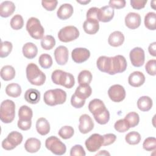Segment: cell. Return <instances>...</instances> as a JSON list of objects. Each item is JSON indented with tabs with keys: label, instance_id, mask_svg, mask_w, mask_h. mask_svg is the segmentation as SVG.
I'll use <instances>...</instances> for the list:
<instances>
[{
	"label": "cell",
	"instance_id": "29",
	"mask_svg": "<svg viewBox=\"0 0 156 156\" xmlns=\"http://www.w3.org/2000/svg\"><path fill=\"white\" fill-rule=\"evenodd\" d=\"M1 77L5 81H9L12 80L15 76V68L11 65L4 66L0 72Z\"/></svg>",
	"mask_w": 156,
	"mask_h": 156
},
{
	"label": "cell",
	"instance_id": "41",
	"mask_svg": "<svg viewBox=\"0 0 156 156\" xmlns=\"http://www.w3.org/2000/svg\"><path fill=\"white\" fill-rule=\"evenodd\" d=\"M24 26V20L21 15L16 14L10 20V26L14 30H20Z\"/></svg>",
	"mask_w": 156,
	"mask_h": 156
},
{
	"label": "cell",
	"instance_id": "33",
	"mask_svg": "<svg viewBox=\"0 0 156 156\" xmlns=\"http://www.w3.org/2000/svg\"><path fill=\"white\" fill-rule=\"evenodd\" d=\"M33 116L32 110L27 105H22L18 110L19 119L21 120H31Z\"/></svg>",
	"mask_w": 156,
	"mask_h": 156
},
{
	"label": "cell",
	"instance_id": "7",
	"mask_svg": "<svg viewBox=\"0 0 156 156\" xmlns=\"http://www.w3.org/2000/svg\"><path fill=\"white\" fill-rule=\"evenodd\" d=\"M45 146L52 154L62 155L66 151V145L55 136H51L45 141Z\"/></svg>",
	"mask_w": 156,
	"mask_h": 156
},
{
	"label": "cell",
	"instance_id": "46",
	"mask_svg": "<svg viewBox=\"0 0 156 156\" xmlns=\"http://www.w3.org/2000/svg\"><path fill=\"white\" fill-rule=\"evenodd\" d=\"M86 153L85 152L83 147L80 144H76L73 146L70 150V155L75 156V155H80V156H85Z\"/></svg>",
	"mask_w": 156,
	"mask_h": 156
},
{
	"label": "cell",
	"instance_id": "22",
	"mask_svg": "<svg viewBox=\"0 0 156 156\" xmlns=\"http://www.w3.org/2000/svg\"><path fill=\"white\" fill-rule=\"evenodd\" d=\"M23 55L28 58L32 59L35 57L38 53V49L37 46L31 42H27L25 43L22 49Z\"/></svg>",
	"mask_w": 156,
	"mask_h": 156
},
{
	"label": "cell",
	"instance_id": "34",
	"mask_svg": "<svg viewBox=\"0 0 156 156\" xmlns=\"http://www.w3.org/2000/svg\"><path fill=\"white\" fill-rule=\"evenodd\" d=\"M79 85H90L92 80V74L90 71L83 70L80 72L77 77Z\"/></svg>",
	"mask_w": 156,
	"mask_h": 156
},
{
	"label": "cell",
	"instance_id": "21",
	"mask_svg": "<svg viewBox=\"0 0 156 156\" xmlns=\"http://www.w3.org/2000/svg\"><path fill=\"white\" fill-rule=\"evenodd\" d=\"M124 41V36L120 31H114L108 37V43L113 47L121 46Z\"/></svg>",
	"mask_w": 156,
	"mask_h": 156
},
{
	"label": "cell",
	"instance_id": "6",
	"mask_svg": "<svg viewBox=\"0 0 156 156\" xmlns=\"http://www.w3.org/2000/svg\"><path fill=\"white\" fill-rule=\"evenodd\" d=\"M26 30L30 37L35 40L42 39L44 30L40 20L35 17L30 18L26 23Z\"/></svg>",
	"mask_w": 156,
	"mask_h": 156
},
{
	"label": "cell",
	"instance_id": "18",
	"mask_svg": "<svg viewBox=\"0 0 156 156\" xmlns=\"http://www.w3.org/2000/svg\"><path fill=\"white\" fill-rule=\"evenodd\" d=\"M83 29L85 33L93 35L98 32L99 29V21L96 19H87L83 24Z\"/></svg>",
	"mask_w": 156,
	"mask_h": 156
},
{
	"label": "cell",
	"instance_id": "4",
	"mask_svg": "<svg viewBox=\"0 0 156 156\" xmlns=\"http://www.w3.org/2000/svg\"><path fill=\"white\" fill-rule=\"evenodd\" d=\"M51 79L54 83L60 85L66 88H71L75 83L73 74L60 69H56L52 72Z\"/></svg>",
	"mask_w": 156,
	"mask_h": 156
},
{
	"label": "cell",
	"instance_id": "28",
	"mask_svg": "<svg viewBox=\"0 0 156 156\" xmlns=\"http://www.w3.org/2000/svg\"><path fill=\"white\" fill-rule=\"evenodd\" d=\"M153 102L152 99L147 96L140 97L137 101V107L142 112H147L152 107Z\"/></svg>",
	"mask_w": 156,
	"mask_h": 156
},
{
	"label": "cell",
	"instance_id": "12",
	"mask_svg": "<svg viewBox=\"0 0 156 156\" xmlns=\"http://www.w3.org/2000/svg\"><path fill=\"white\" fill-rule=\"evenodd\" d=\"M90 57V51L85 48H76L72 51L71 57L76 63H82Z\"/></svg>",
	"mask_w": 156,
	"mask_h": 156
},
{
	"label": "cell",
	"instance_id": "2",
	"mask_svg": "<svg viewBox=\"0 0 156 156\" xmlns=\"http://www.w3.org/2000/svg\"><path fill=\"white\" fill-rule=\"evenodd\" d=\"M26 72L27 80L32 85L40 86L44 83L46 79V75L39 69L36 64L34 63L28 64Z\"/></svg>",
	"mask_w": 156,
	"mask_h": 156
},
{
	"label": "cell",
	"instance_id": "36",
	"mask_svg": "<svg viewBox=\"0 0 156 156\" xmlns=\"http://www.w3.org/2000/svg\"><path fill=\"white\" fill-rule=\"evenodd\" d=\"M124 119L126 121L130 128L135 127V126H136L140 121L139 115L136 112H129L126 115Z\"/></svg>",
	"mask_w": 156,
	"mask_h": 156
},
{
	"label": "cell",
	"instance_id": "23",
	"mask_svg": "<svg viewBox=\"0 0 156 156\" xmlns=\"http://www.w3.org/2000/svg\"><path fill=\"white\" fill-rule=\"evenodd\" d=\"M88 109L94 116L104 111L106 109V107L102 101L99 99H94L90 102Z\"/></svg>",
	"mask_w": 156,
	"mask_h": 156
},
{
	"label": "cell",
	"instance_id": "5",
	"mask_svg": "<svg viewBox=\"0 0 156 156\" xmlns=\"http://www.w3.org/2000/svg\"><path fill=\"white\" fill-rule=\"evenodd\" d=\"M15 116V104L13 101L6 99L3 101L0 107V119L4 123L12 122Z\"/></svg>",
	"mask_w": 156,
	"mask_h": 156
},
{
	"label": "cell",
	"instance_id": "25",
	"mask_svg": "<svg viewBox=\"0 0 156 156\" xmlns=\"http://www.w3.org/2000/svg\"><path fill=\"white\" fill-rule=\"evenodd\" d=\"M41 141L36 138H29L24 143L26 151L29 153H35L41 147Z\"/></svg>",
	"mask_w": 156,
	"mask_h": 156
},
{
	"label": "cell",
	"instance_id": "43",
	"mask_svg": "<svg viewBox=\"0 0 156 156\" xmlns=\"http://www.w3.org/2000/svg\"><path fill=\"white\" fill-rule=\"evenodd\" d=\"M143 147L146 151H152L156 148V139L155 137L146 138L143 143Z\"/></svg>",
	"mask_w": 156,
	"mask_h": 156
},
{
	"label": "cell",
	"instance_id": "26",
	"mask_svg": "<svg viewBox=\"0 0 156 156\" xmlns=\"http://www.w3.org/2000/svg\"><path fill=\"white\" fill-rule=\"evenodd\" d=\"M36 130L41 135H46L50 131V124L44 118H40L36 122Z\"/></svg>",
	"mask_w": 156,
	"mask_h": 156
},
{
	"label": "cell",
	"instance_id": "54",
	"mask_svg": "<svg viewBox=\"0 0 156 156\" xmlns=\"http://www.w3.org/2000/svg\"><path fill=\"white\" fill-rule=\"evenodd\" d=\"M148 51L151 55L154 57L156 56V42H153L149 44Z\"/></svg>",
	"mask_w": 156,
	"mask_h": 156
},
{
	"label": "cell",
	"instance_id": "17",
	"mask_svg": "<svg viewBox=\"0 0 156 156\" xmlns=\"http://www.w3.org/2000/svg\"><path fill=\"white\" fill-rule=\"evenodd\" d=\"M145 82V76L140 71H134L128 77L129 84L133 87H139Z\"/></svg>",
	"mask_w": 156,
	"mask_h": 156
},
{
	"label": "cell",
	"instance_id": "52",
	"mask_svg": "<svg viewBox=\"0 0 156 156\" xmlns=\"http://www.w3.org/2000/svg\"><path fill=\"white\" fill-rule=\"evenodd\" d=\"M147 1H141V0H131L130 5L133 9L136 10H140L144 8L146 4Z\"/></svg>",
	"mask_w": 156,
	"mask_h": 156
},
{
	"label": "cell",
	"instance_id": "49",
	"mask_svg": "<svg viewBox=\"0 0 156 156\" xmlns=\"http://www.w3.org/2000/svg\"><path fill=\"white\" fill-rule=\"evenodd\" d=\"M103 144L102 146H108L113 144L116 139V136L113 133H107L103 136Z\"/></svg>",
	"mask_w": 156,
	"mask_h": 156
},
{
	"label": "cell",
	"instance_id": "57",
	"mask_svg": "<svg viewBox=\"0 0 156 156\" xmlns=\"http://www.w3.org/2000/svg\"><path fill=\"white\" fill-rule=\"evenodd\" d=\"M77 2L78 3H80L81 4H83V5H85L87 4H88L89 2H90V1H77Z\"/></svg>",
	"mask_w": 156,
	"mask_h": 156
},
{
	"label": "cell",
	"instance_id": "50",
	"mask_svg": "<svg viewBox=\"0 0 156 156\" xmlns=\"http://www.w3.org/2000/svg\"><path fill=\"white\" fill-rule=\"evenodd\" d=\"M18 127L20 129L26 131L30 129L31 126H32V121L31 120H21L19 119L17 123Z\"/></svg>",
	"mask_w": 156,
	"mask_h": 156
},
{
	"label": "cell",
	"instance_id": "35",
	"mask_svg": "<svg viewBox=\"0 0 156 156\" xmlns=\"http://www.w3.org/2000/svg\"><path fill=\"white\" fill-rule=\"evenodd\" d=\"M41 46L45 50H51L55 45V40L51 35H48L43 37L41 40Z\"/></svg>",
	"mask_w": 156,
	"mask_h": 156
},
{
	"label": "cell",
	"instance_id": "56",
	"mask_svg": "<svg viewBox=\"0 0 156 156\" xmlns=\"http://www.w3.org/2000/svg\"><path fill=\"white\" fill-rule=\"evenodd\" d=\"M110 155V153L108 152L107 151H105V150H103V151H101L99 153H97L96 155Z\"/></svg>",
	"mask_w": 156,
	"mask_h": 156
},
{
	"label": "cell",
	"instance_id": "3",
	"mask_svg": "<svg viewBox=\"0 0 156 156\" xmlns=\"http://www.w3.org/2000/svg\"><path fill=\"white\" fill-rule=\"evenodd\" d=\"M43 100L49 106L63 104L66 100V93L60 88L49 90L44 93Z\"/></svg>",
	"mask_w": 156,
	"mask_h": 156
},
{
	"label": "cell",
	"instance_id": "30",
	"mask_svg": "<svg viewBox=\"0 0 156 156\" xmlns=\"http://www.w3.org/2000/svg\"><path fill=\"white\" fill-rule=\"evenodd\" d=\"M6 139L9 141V143L14 148H15L17 146L21 143L23 136L21 133L17 131H12L9 133Z\"/></svg>",
	"mask_w": 156,
	"mask_h": 156
},
{
	"label": "cell",
	"instance_id": "37",
	"mask_svg": "<svg viewBox=\"0 0 156 156\" xmlns=\"http://www.w3.org/2000/svg\"><path fill=\"white\" fill-rule=\"evenodd\" d=\"M140 134L135 131H132L128 133L125 136L126 141L130 145L138 144L141 141Z\"/></svg>",
	"mask_w": 156,
	"mask_h": 156
},
{
	"label": "cell",
	"instance_id": "40",
	"mask_svg": "<svg viewBox=\"0 0 156 156\" xmlns=\"http://www.w3.org/2000/svg\"><path fill=\"white\" fill-rule=\"evenodd\" d=\"M74 133V129L69 126H65L58 130V135L63 139L67 140L71 138Z\"/></svg>",
	"mask_w": 156,
	"mask_h": 156
},
{
	"label": "cell",
	"instance_id": "38",
	"mask_svg": "<svg viewBox=\"0 0 156 156\" xmlns=\"http://www.w3.org/2000/svg\"><path fill=\"white\" fill-rule=\"evenodd\" d=\"M38 63L41 68L48 69L52 65V59L49 54H43L39 57Z\"/></svg>",
	"mask_w": 156,
	"mask_h": 156
},
{
	"label": "cell",
	"instance_id": "48",
	"mask_svg": "<svg viewBox=\"0 0 156 156\" xmlns=\"http://www.w3.org/2000/svg\"><path fill=\"white\" fill-rule=\"evenodd\" d=\"M57 1H42L41 4L44 9L48 11H52L57 7Z\"/></svg>",
	"mask_w": 156,
	"mask_h": 156
},
{
	"label": "cell",
	"instance_id": "8",
	"mask_svg": "<svg viewBox=\"0 0 156 156\" xmlns=\"http://www.w3.org/2000/svg\"><path fill=\"white\" fill-rule=\"evenodd\" d=\"M79 36V31L73 26H67L62 28L58 33V38L62 42L68 43L75 40Z\"/></svg>",
	"mask_w": 156,
	"mask_h": 156
},
{
	"label": "cell",
	"instance_id": "20",
	"mask_svg": "<svg viewBox=\"0 0 156 156\" xmlns=\"http://www.w3.org/2000/svg\"><path fill=\"white\" fill-rule=\"evenodd\" d=\"M15 10V5L12 1H5L0 5V16L7 18L12 15Z\"/></svg>",
	"mask_w": 156,
	"mask_h": 156
},
{
	"label": "cell",
	"instance_id": "55",
	"mask_svg": "<svg viewBox=\"0 0 156 156\" xmlns=\"http://www.w3.org/2000/svg\"><path fill=\"white\" fill-rule=\"evenodd\" d=\"M2 147L5 150H7V151H10V150H12L13 149H15L9 143V141L7 140L6 138L4 139L3 141H2Z\"/></svg>",
	"mask_w": 156,
	"mask_h": 156
},
{
	"label": "cell",
	"instance_id": "24",
	"mask_svg": "<svg viewBox=\"0 0 156 156\" xmlns=\"http://www.w3.org/2000/svg\"><path fill=\"white\" fill-rule=\"evenodd\" d=\"M24 99L29 104H36L40 100V93L34 88H29L24 93Z\"/></svg>",
	"mask_w": 156,
	"mask_h": 156
},
{
	"label": "cell",
	"instance_id": "58",
	"mask_svg": "<svg viewBox=\"0 0 156 156\" xmlns=\"http://www.w3.org/2000/svg\"><path fill=\"white\" fill-rule=\"evenodd\" d=\"M155 1H153L151 2V7L153 9H155Z\"/></svg>",
	"mask_w": 156,
	"mask_h": 156
},
{
	"label": "cell",
	"instance_id": "10",
	"mask_svg": "<svg viewBox=\"0 0 156 156\" xmlns=\"http://www.w3.org/2000/svg\"><path fill=\"white\" fill-rule=\"evenodd\" d=\"M103 144V136L99 133H93L90 135L85 142L87 150L90 152L98 151Z\"/></svg>",
	"mask_w": 156,
	"mask_h": 156
},
{
	"label": "cell",
	"instance_id": "39",
	"mask_svg": "<svg viewBox=\"0 0 156 156\" xmlns=\"http://www.w3.org/2000/svg\"><path fill=\"white\" fill-rule=\"evenodd\" d=\"M96 121L101 125L106 124L110 119V113L106 108L102 112L93 116Z\"/></svg>",
	"mask_w": 156,
	"mask_h": 156
},
{
	"label": "cell",
	"instance_id": "32",
	"mask_svg": "<svg viewBox=\"0 0 156 156\" xmlns=\"http://www.w3.org/2000/svg\"><path fill=\"white\" fill-rule=\"evenodd\" d=\"M144 26L149 30L156 29V14L155 12H148L144 16Z\"/></svg>",
	"mask_w": 156,
	"mask_h": 156
},
{
	"label": "cell",
	"instance_id": "13",
	"mask_svg": "<svg viewBox=\"0 0 156 156\" xmlns=\"http://www.w3.org/2000/svg\"><path fill=\"white\" fill-rule=\"evenodd\" d=\"M79 130L80 133L86 134L94 128V122L91 118L87 114L82 115L79 118Z\"/></svg>",
	"mask_w": 156,
	"mask_h": 156
},
{
	"label": "cell",
	"instance_id": "15",
	"mask_svg": "<svg viewBox=\"0 0 156 156\" xmlns=\"http://www.w3.org/2000/svg\"><path fill=\"white\" fill-rule=\"evenodd\" d=\"M115 11L109 5H105L99 9L98 13V20L102 23L110 21L114 17Z\"/></svg>",
	"mask_w": 156,
	"mask_h": 156
},
{
	"label": "cell",
	"instance_id": "11",
	"mask_svg": "<svg viewBox=\"0 0 156 156\" xmlns=\"http://www.w3.org/2000/svg\"><path fill=\"white\" fill-rule=\"evenodd\" d=\"M129 57L132 65L135 67H140L143 65L145 60L144 50L140 47L132 49L129 53Z\"/></svg>",
	"mask_w": 156,
	"mask_h": 156
},
{
	"label": "cell",
	"instance_id": "42",
	"mask_svg": "<svg viewBox=\"0 0 156 156\" xmlns=\"http://www.w3.org/2000/svg\"><path fill=\"white\" fill-rule=\"evenodd\" d=\"M13 45L12 43L8 41H2L1 44L0 50V57L5 58L7 57L12 51Z\"/></svg>",
	"mask_w": 156,
	"mask_h": 156
},
{
	"label": "cell",
	"instance_id": "19",
	"mask_svg": "<svg viewBox=\"0 0 156 156\" xmlns=\"http://www.w3.org/2000/svg\"><path fill=\"white\" fill-rule=\"evenodd\" d=\"M73 7L70 4H63L60 5L57 12V17L62 20H65L70 18L73 14Z\"/></svg>",
	"mask_w": 156,
	"mask_h": 156
},
{
	"label": "cell",
	"instance_id": "51",
	"mask_svg": "<svg viewBox=\"0 0 156 156\" xmlns=\"http://www.w3.org/2000/svg\"><path fill=\"white\" fill-rule=\"evenodd\" d=\"M109 6H110L112 8L116 9H122L126 6V1L124 0H116V1H110L108 2Z\"/></svg>",
	"mask_w": 156,
	"mask_h": 156
},
{
	"label": "cell",
	"instance_id": "44",
	"mask_svg": "<svg viewBox=\"0 0 156 156\" xmlns=\"http://www.w3.org/2000/svg\"><path fill=\"white\" fill-rule=\"evenodd\" d=\"M114 128L117 132L123 133L127 131L130 129V127L124 119H121L116 121L114 124Z\"/></svg>",
	"mask_w": 156,
	"mask_h": 156
},
{
	"label": "cell",
	"instance_id": "16",
	"mask_svg": "<svg viewBox=\"0 0 156 156\" xmlns=\"http://www.w3.org/2000/svg\"><path fill=\"white\" fill-rule=\"evenodd\" d=\"M141 16L137 13L130 12L125 17L126 26L130 29L138 28L141 24Z\"/></svg>",
	"mask_w": 156,
	"mask_h": 156
},
{
	"label": "cell",
	"instance_id": "47",
	"mask_svg": "<svg viewBox=\"0 0 156 156\" xmlns=\"http://www.w3.org/2000/svg\"><path fill=\"white\" fill-rule=\"evenodd\" d=\"M71 104L73 107L76 108H80L85 105V100L81 99L78 97H77L75 95V94H73L71 96Z\"/></svg>",
	"mask_w": 156,
	"mask_h": 156
},
{
	"label": "cell",
	"instance_id": "14",
	"mask_svg": "<svg viewBox=\"0 0 156 156\" xmlns=\"http://www.w3.org/2000/svg\"><path fill=\"white\" fill-rule=\"evenodd\" d=\"M54 57L57 63L59 65H65L69 57V52L66 47L64 46H58L54 51Z\"/></svg>",
	"mask_w": 156,
	"mask_h": 156
},
{
	"label": "cell",
	"instance_id": "27",
	"mask_svg": "<svg viewBox=\"0 0 156 156\" xmlns=\"http://www.w3.org/2000/svg\"><path fill=\"white\" fill-rule=\"evenodd\" d=\"M92 93V90L89 85H79L75 91V95L79 98L85 100L89 98Z\"/></svg>",
	"mask_w": 156,
	"mask_h": 156
},
{
	"label": "cell",
	"instance_id": "45",
	"mask_svg": "<svg viewBox=\"0 0 156 156\" xmlns=\"http://www.w3.org/2000/svg\"><path fill=\"white\" fill-rule=\"evenodd\" d=\"M156 60L155 59H152L149 60L146 65L145 69L147 73L151 76H155L156 74Z\"/></svg>",
	"mask_w": 156,
	"mask_h": 156
},
{
	"label": "cell",
	"instance_id": "9",
	"mask_svg": "<svg viewBox=\"0 0 156 156\" xmlns=\"http://www.w3.org/2000/svg\"><path fill=\"white\" fill-rule=\"evenodd\" d=\"M109 98L115 102H120L126 98V90L124 88L119 85L115 84L111 86L108 90Z\"/></svg>",
	"mask_w": 156,
	"mask_h": 156
},
{
	"label": "cell",
	"instance_id": "31",
	"mask_svg": "<svg viewBox=\"0 0 156 156\" xmlns=\"http://www.w3.org/2000/svg\"><path fill=\"white\" fill-rule=\"evenodd\" d=\"M21 88L20 85L16 83H12L5 87L6 94L12 98H18L21 94Z\"/></svg>",
	"mask_w": 156,
	"mask_h": 156
},
{
	"label": "cell",
	"instance_id": "1",
	"mask_svg": "<svg viewBox=\"0 0 156 156\" xmlns=\"http://www.w3.org/2000/svg\"><path fill=\"white\" fill-rule=\"evenodd\" d=\"M96 66L101 72L114 75L125 71L127 63L125 57L121 55H117L114 57L103 55L98 58Z\"/></svg>",
	"mask_w": 156,
	"mask_h": 156
},
{
	"label": "cell",
	"instance_id": "53",
	"mask_svg": "<svg viewBox=\"0 0 156 156\" xmlns=\"http://www.w3.org/2000/svg\"><path fill=\"white\" fill-rule=\"evenodd\" d=\"M99 9L95 7L90 8L87 12V19H96L98 20V13Z\"/></svg>",
	"mask_w": 156,
	"mask_h": 156
}]
</instances>
